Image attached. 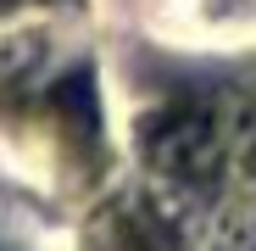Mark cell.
<instances>
[{"label":"cell","mask_w":256,"mask_h":251,"mask_svg":"<svg viewBox=\"0 0 256 251\" xmlns=\"http://www.w3.org/2000/svg\"><path fill=\"white\" fill-rule=\"evenodd\" d=\"M150 162L173 179H206L218 167V129L200 112H167L150 129Z\"/></svg>","instance_id":"6da1fadb"},{"label":"cell","mask_w":256,"mask_h":251,"mask_svg":"<svg viewBox=\"0 0 256 251\" xmlns=\"http://www.w3.org/2000/svg\"><path fill=\"white\" fill-rule=\"evenodd\" d=\"M0 6H12V0H0Z\"/></svg>","instance_id":"7a4b0ae2"}]
</instances>
